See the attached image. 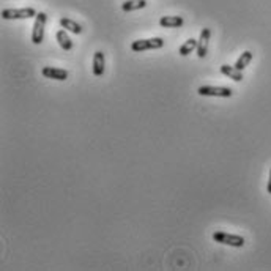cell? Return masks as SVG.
<instances>
[{
  "label": "cell",
  "instance_id": "30bf717a",
  "mask_svg": "<svg viewBox=\"0 0 271 271\" xmlns=\"http://www.w3.org/2000/svg\"><path fill=\"white\" fill-rule=\"evenodd\" d=\"M221 73H222L224 76H227L229 79L235 81V82H241V81L244 79L243 71L236 70L235 67H230V65H222V67H221Z\"/></svg>",
  "mask_w": 271,
  "mask_h": 271
},
{
  "label": "cell",
  "instance_id": "8992f818",
  "mask_svg": "<svg viewBox=\"0 0 271 271\" xmlns=\"http://www.w3.org/2000/svg\"><path fill=\"white\" fill-rule=\"evenodd\" d=\"M210 37H211V30L210 29H203L200 32V37L197 40V56L199 59H203L208 52V45H210Z\"/></svg>",
  "mask_w": 271,
  "mask_h": 271
},
{
  "label": "cell",
  "instance_id": "5bb4252c",
  "mask_svg": "<svg viewBox=\"0 0 271 271\" xmlns=\"http://www.w3.org/2000/svg\"><path fill=\"white\" fill-rule=\"evenodd\" d=\"M147 5V0H126V2L122 4V10L123 12H136V10H140Z\"/></svg>",
  "mask_w": 271,
  "mask_h": 271
},
{
  "label": "cell",
  "instance_id": "4fadbf2b",
  "mask_svg": "<svg viewBox=\"0 0 271 271\" xmlns=\"http://www.w3.org/2000/svg\"><path fill=\"white\" fill-rule=\"evenodd\" d=\"M254 59V54L251 52V51H244L241 56H240V59L236 60V63H235V68L236 70H240V71H243L249 63H251V60Z\"/></svg>",
  "mask_w": 271,
  "mask_h": 271
},
{
  "label": "cell",
  "instance_id": "7c38bea8",
  "mask_svg": "<svg viewBox=\"0 0 271 271\" xmlns=\"http://www.w3.org/2000/svg\"><path fill=\"white\" fill-rule=\"evenodd\" d=\"M56 38H57L59 45H60V48H62L63 51H71V49H73V41H71L70 37L67 35V30H65V29H62V30L57 32Z\"/></svg>",
  "mask_w": 271,
  "mask_h": 271
},
{
  "label": "cell",
  "instance_id": "7a4b0ae2",
  "mask_svg": "<svg viewBox=\"0 0 271 271\" xmlns=\"http://www.w3.org/2000/svg\"><path fill=\"white\" fill-rule=\"evenodd\" d=\"M164 46L162 38H147V40H137L131 43V49L134 52H144V51H155Z\"/></svg>",
  "mask_w": 271,
  "mask_h": 271
},
{
  "label": "cell",
  "instance_id": "277c9868",
  "mask_svg": "<svg viewBox=\"0 0 271 271\" xmlns=\"http://www.w3.org/2000/svg\"><path fill=\"white\" fill-rule=\"evenodd\" d=\"M46 21H48L46 13H38L35 16V24H34V30H32V41H34L35 45H41L43 40H45Z\"/></svg>",
  "mask_w": 271,
  "mask_h": 271
},
{
  "label": "cell",
  "instance_id": "9c48e42d",
  "mask_svg": "<svg viewBox=\"0 0 271 271\" xmlns=\"http://www.w3.org/2000/svg\"><path fill=\"white\" fill-rule=\"evenodd\" d=\"M185 24V21L180 16H164L159 19V26L164 29H178Z\"/></svg>",
  "mask_w": 271,
  "mask_h": 271
},
{
  "label": "cell",
  "instance_id": "8fae6325",
  "mask_svg": "<svg viewBox=\"0 0 271 271\" xmlns=\"http://www.w3.org/2000/svg\"><path fill=\"white\" fill-rule=\"evenodd\" d=\"M60 26H62V29H65L67 32H71V34H74V35L82 34L81 24H78L76 21H73V19H70V18H62V19H60Z\"/></svg>",
  "mask_w": 271,
  "mask_h": 271
},
{
  "label": "cell",
  "instance_id": "9a60e30c",
  "mask_svg": "<svg viewBox=\"0 0 271 271\" xmlns=\"http://www.w3.org/2000/svg\"><path fill=\"white\" fill-rule=\"evenodd\" d=\"M194 49H197V40L191 38V40L185 41V45L180 46L178 54H180V56H183V57H186V56H189V54H191Z\"/></svg>",
  "mask_w": 271,
  "mask_h": 271
},
{
  "label": "cell",
  "instance_id": "2e32d148",
  "mask_svg": "<svg viewBox=\"0 0 271 271\" xmlns=\"http://www.w3.org/2000/svg\"><path fill=\"white\" fill-rule=\"evenodd\" d=\"M266 191L271 194V170H269V180H268V185H266Z\"/></svg>",
  "mask_w": 271,
  "mask_h": 271
},
{
  "label": "cell",
  "instance_id": "ba28073f",
  "mask_svg": "<svg viewBox=\"0 0 271 271\" xmlns=\"http://www.w3.org/2000/svg\"><path fill=\"white\" fill-rule=\"evenodd\" d=\"M104 70H106L104 54L101 51H98V52H95V56H93V74L96 78H100V76L104 74Z\"/></svg>",
  "mask_w": 271,
  "mask_h": 271
},
{
  "label": "cell",
  "instance_id": "3957f363",
  "mask_svg": "<svg viewBox=\"0 0 271 271\" xmlns=\"http://www.w3.org/2000/svg\"><path fill=\"white\" fill-rule=\"evenodd\" d=\"M37 10L27 7V8H7L2 12V18L4 19H30L37 16Z\"/></svg>",
  "mask_w": 271,
  "mask_h": 271
},
{
  "label": "cell",
  "instance_id": "5b68a950",
  "mask_svg": "<svg viewBox=\"0 0 271 271\" xmlns=\"http://www.w3.org/2000/svg\"><path fill=\"white\" fill-rule=\"evenodd\" d=\"M199 95L202 96H218V98H230L233 95L232 89H227V87H213V85H202L197 90Z\"/></svg>",
  "mask_w": 271,
  "mask_h": 271
},
{
  "label": "cell",
  "instance_id": "6da1fadb",
  "mask_svg": "<svg viewBox=\"0 0 271 271\" xmlns=\"http://www.w3.org/2000/svg\"><path fill=\"white\" fill-rule=\"evenodd\" d=\"M213 240L219 244L232 246V247H243L246 243L241 235H232V233H227V232H214Z\"/></svg>",
  "mask_w": 271,
  "mask_h": 271
},
{
  "label": "cell",
  "instance_id": "52a82bcc",
  "mask_svg": "<svg viewBox=\"0 0 271 271\" xmlns=\"http://www.w3.org/2000/svg\"><path fill=\"white\" fill-rule=\"evenodd\" d=\"M41 74L48 79L54 81H67L68 79V71L63 68H56V67H45L41 70Z\"/></svg>",
  "mask_w": 271,
  "mask_h": 271
}]
</instances>
